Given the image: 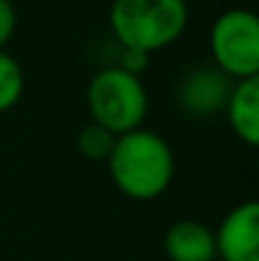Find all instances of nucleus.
I'll list each match as a JSON object with an SVG mask.
<instances>
[{
  "label": "nucleus",
  "mask_w": 259,
  "mask_h": 261,
  "mask_svg": "<svg viewBox=\"0 0 259 261\" xmlns=\"http://www.w3.org/2000/svg\"><path fill=\"white\" fill-rule=\"evenodd\" d=\"M107 170L122 195L132 200H155L171 188L175 158L166 137L140 127L114 140Z\"/></svg>",
  "instance_id": "obj_1"
},
{
  "label": "nucleus",
  "mask_w": 259,
  "mask_h": 261,
  "mask_svg": "<svg viewBox=\"0 0 259 261\" xmlns=\"http://www.w3.org/2000/svg\"><path fill=\"white\" fill-rule=\"evenodd\" d=\"M188 25L185 0H112L109 31L122 51L153 56L175 43Z\"/></svg>",
  "instance_id": "obj_2"
},
{
  "label": "nucleus",
  "mask_w": 259,
  "mask_h": 261,
  "mask_svg": "<svg viewBox=\"0 0 259 261\" xmlns=\"http://www.w3.org/2000/svg\"><path fill=\"white\" fill-rule=\"evenodd\" d=\"M148 89L140 74L122 66L99 69L86 87V107L91 122L109 129L114 137L140 129L148 117Z\"/></svg>",
  "instance_id": "obj_3"
},
{
  "label": "nucleus",
  "mask_w": 259,
  "mask_h": 261,
  "mask_svg": "<svg viewBox=\"0 0 259 261\" xmlns=\"http://www.w3.org/2000/svg\"><path fill=\"white\" fill-rule=\"evenodd\" d=\"M214 66L231 82L259 76V20L247 8L224 10L208 31Z\"/></svg>",
  "instance_id": "obj_4"
},
{
  "label": "nucleus",
  "mask_w": 259,
  "mask_h": 261,
  "mask_svg": "<svg viewBox=\"0 0 259 261\" xmlns=\"http://www.w3.org/2000/svg\"><path fill=\"white\" fill-rule=\"evenodd\" d=\"M216 256L221 261H259V203L244 200L234 205L219 231H214Z\"/></svg>",
  "instance_id": "obj_5"
},
{
  "label": "nucleus",
  "mask_w": 259,
  "mask_h": 261,
  "mask_svg": "<svg viewBox=\"0 0 259 261\" xmlns=\"http://www.w3.org/2000/svg\"><path fill=\"white\" fill-rule=\"evenodd\" d=\"M231 87H234V82L226 74H221L214 64L196 66L180 79L178 101L193 117H211L216 112H224Z\"/></svg>",
  "instance_id": "obj_6"
},
{
  "label": "nucleus",
  "mask_w": 259,
  "mask_h": 261,
  "mask_svg": "<svg viewBox=\"0 0 259 261\" xmlns=\"http://www.w3.org/2000/svg\"><path fill=\"white\" fill-rule=\"evenodd\" d=\"M166 256L171 261H214L216 241L214 231L201 221H175L166 231Z\"/></svg>",
  "instance_id": "obj_7"
},
{
  "label": "nucleus",
  "mask_w": 259,
  "mask_h": 261,
  "mask_svg": "<svg viewBox=\"0 0 259 261\" xmlns=\"http://www.w3.org/2000/svg\"><path fill=\"white\" fill-rule=\"evenodd\" d=\"M224 114L229 119L231 132L254 147L259 142V76L257 79H244L234 82L231 94L226 99Z\"/></svg>",
  "instance_id": "obj_8"
},
{
  "label": "nucleus",
  "mask_w": 259,
  "mask_h": 261,
  "mask_svg": "<svg viewBox=\"0 0 259 261\" xmlns=\"http://www.w3.org/2000/svg\"><path fill=\"white\" fill-rule=\"evenodd\" d=\"M23 89H26V76L20 64L10 54L0 51V114L10 112L20 101Z\"/></svg>",
  "instance_id": "obj_9"
},
{
  "label": "nucleus",
  "mask_w": 259,
  "mask_h": 261,
  "mask_svg": "<svg viewBox=\"0 0 259 261\" xmlns=\"http://www.w3.org/2000/svg\"><path fill=\"white\" fill-rule=\"evenodd\" d=\"M114 135L109 132V129H104V127H99V124H94V122H89L84 124L82 129H79V135H77V147H79V152L89 158V160H104L107 163V158H109V152H112V147H114Z\"/></svg>",
  "instance_id": "obj_10"
},
{
  "label": "nucleus",
  "mask_w": 259,
  "mask_h": 261,
  "mask_svg": "<svg viewBox=\"0 0 259 261\" xmlns=\"http://www.w3.org/2000/svg\"><path fill=\"white\" fill-rule=\"evenodd\" d=\"M15 28H18V13L13 0H0V51L13 38Z\"/></svg>",
  "instance_id": "obj_11"
}]
</instances>
